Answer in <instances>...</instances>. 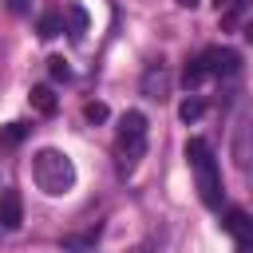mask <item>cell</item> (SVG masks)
I'll use <instances>...</instances> for the list:
<instances>
[{
  "label": "cell",
  "instance_id": "obj_19",
  "mask_svg": "<svg viewBox=\"0 0 253 253\" xmlns=\"http://www.w3.org/2000/svg\"><path fill=\"white\" fill-rule=\"evenodd\" d=\"M213 8H217V12H225V8H233V0H213Z\"/></svg>",
  "mask_w": 253,
  "mask_h": 253
},
{
  "label": "cell",
  "instance_id": "obj_20",
  "mask_svg": "<svg viewBox=\"0 0 253 253\" xmlns=\"http://www.w3.org/2000/svg\"><path fill=\"white\" fill-rule=\"evenodd\" d=\"M241 36H245V40H249V43H253V20H249V24H245V32H241Z\"/></svg>",
  "mask_w": 253,
  "mask_h": 253
},
{
  "label": "cell",
  "instance_id": "obj_18",
  "mask_svg": "<svg viewBox=\"0 0 253 253\" xmlns=\"http://www.w3.org/2000/svg\"><path fill=\"white\" fill-rule=\"evenodd\" d=\"M8 8H12V12H16V16H24V12H28V8H32V0H8Z\"/></svg>",
  "mask_w": 253,
  "mask_h": 253
},
{
  "label": "cell",
  "instance_id": "obj_1",
  "mask_svg": "<svg viewBox=\"0 0 253 253\" xmlns=\"http://www.w3.org/2000/svg\"><path fill=\"white\" fill-rule=\"evenodd\" d=\"M32 178H36V186H40L43 194L59 198V194H67V190L75 186V166H71V158H67L63 150L43 146V150L32 158Z\"/></svg>",
  "mask_w": 253,
  "mask_h": 253
},
{
  "label": "cell",
  "instance_id": "obj_16",
  "mask_svg": "<svg viewBox=\"0 0 253 253\" xmlns=\"http://www.w3.org/2000/svg\"><path fill=\"white\" fill-rule=\"evenodd\" d=\"M107 115H111L107 103H87V107H83V119H87V123H107Z\"/></svg>",
  "mask_w": 253,
  "mask_h": 253
},
{
  "label": "cell",
  "instance_id": "obj_17",
  "mask_svg": "<svg viewBox=\"0 0 253 253\" xmlns=\"http://www.w3.org/2000/svg\"><path fill=\"white\" fill-rule=\"evenodd\" d=\"M47 71H51V79H67V75H71L63 55H51V59H47Z\"/></svg>",
  "mask_w": 253,
  "mask_h": 253
},
{
  "label": "cell",
  "instance_id": "obj_10",
  "mask_svg": "<svg viewBox=\"0 0 253 253\" xmlns=\"http://www.w3.org/2000/svg\"><path fill=\"white\" fill-rule=\"evenodd\" d=\"M142 91H146L150 99H166V71H162V63L146 71V79H142Z\"/></svg>",
  "mask_w": 253,
  "mask_h": 253
},
{
  "label": "cell",
  "instance_id": "obj_4",
  "mask_svg": "<svg viewBox=\"0 0 253 253\" xmlns=\"http://www.w3.org/2000/svg\"><path fill=\"white\" fill-rule=\"evenodd\" d=\"M233 162L241 170L253 166V107H241V115L233 123Z\"/></svg>",
  "mask_w": 253,
  "mask_h": 253
},
{
  "label": "cell",
  "instance_id": "obj_12",
  "mask_svg": "<svg viewBox=\"0 0 253 253\" xmlns=\"http://www.w3.org/2000/svg\"><path fill=\"white\" fill-rule=\"evenodd\" d=\"M202 79H206V67H202V59H190V63L182 67V87H186V91H194Z\"/></svg>",
  "mask_w": 253,
  "mask_h": 253
},
{
  "label": "cell",
  "instance_id": "obj_9",
  "mask_svg": "<svg viewBox=\"0 0 253 253\" xmlns=\"http://www.w3.org/2000/svg\"><path fill=\"white\" fill-rule=\"evenodd\" d=\"M28 99H32V107H36L40 115H55V111H59V99H55V91H51L47 83H36Z\"/></svg>",
  "mask_w": 253,
  "mask_h": 253
},
{
  "label": "cell",
  "instance_id": "obj_14",
  "mask_svg": "<svg viewBox=\"0 0 253 253\" xmlns=\"http://www.w3.org/2000/svg\"><path fill=\"white\" fill-rule=\"evenodd\" d=\"M24 134H28L24 123H8V126L0 130V146H16V142H24Z\"/></svg>",
  "mask_w": 253,
  "mask_h": 253
},
{
  "label": "cell",
  "instance_id": "obj_6",
  "mask_svg": "<svg viewBox=\"0 0 253 253\" xmlns=\"http://www.w3.org/2000/svg\"><path fill=\"white\" fill-rule=\"evenodd\" d=\"M225 233L237 241V253H253V217L245 210H225Z\"/></svg>",
  "mask_w": 253,
  "mask_h": 253
},
{
  "label": "cell",
  "instance_id": "obj_11",
  "mask_svg": "<svg viewBox=\"0 0 253 253\" xmlns=\"http://www.w3.org/2000/svg\"><path fill=\"white\" fill-rule=\"evenodd\" d=\"M202 115H206V103H202V99H194V95H186V99L178 103V119H182V123H198Z\"/></svg>",
  "mask_w": 253,
  "mask_h": 253
},
{
  "label": "cell",
  "instance_id": "obj_21",
  "mask_svg": "<svg viewBox=\"0 0 253 253\" xmlns=\"http://www.w3.org/2000/svg\"><path fill=\"white\" fill-rule=\"evenodd\" d=\"M178 4H182V8H198L202 0H178Z\"/></svg>",
  "mask_w": 253,
  "mask_h": 253
},
{
  "label": "cell",
  "instance_id": "obj_5",
  "mask_svg": "<svg viewBox=\"0 0 253 253\" xmlns=\"http://www.w3.org/2000/svg\"><path fill=\"white\" fill-rule=\"evenodd\" d=\"M202 67H206V75H237L241 71V55L233 51V47H206L202 51Z\"/></svg>",
  "mask_w": 253,
  "mask_h": 253
},
{
  "label": "cell",
  "instance_id": "obj_8",
  "mask_svg": "<svg viewBox=\"0 0 253 253\" xmlns=\"http://www.w3.org/2000/svg\"><path fill=\"white\" fill-rule=\"evenodd\" d=\"M63 20H67V36H71V40H83V32H87V24H91L87 8H83V4H67Z\"/></svg>",
  "mask_w": 253,
  "mask_h": 253
},
{
  "label": "cell",
  "instance_id": "obj_7",
  "mask_svg": "<svg viewBox=\"0 0 253 253\" xmlns=\"http://www.w3.org/2000/svg\"><path fill=\"white\" fill-rule=\"evenodd\" d=\"M0 225L4 229H20L24 225V198H20V190H4L0 194Z\"/></svg>",
  "mask_w": 253,
  "mask_h": 253
},
{
  "label": "cell",
  "instance_id": "obj_2",
  "mask_svg": "<svg viewBox=\"0 0 253 253\" xmlns=\"http://www.w3.org/2000/svg\"><path fill=\"white\" fill-rule=\"evenodd\" d=\"M186 158L198 174V194L210 210H221V174H217V162H213V150L206 138H190L186 142Z\"/></svg>",
  "mask_w": 253,
  "mask_h": 253
},
{
  "label": "cell",
  "instance_id": "obj_22",
  "mask_svg": "<svg viewBox=\"0 0 253 253\" xmlns=\"http://www.w3.org/2000/svg\"><path fill=\"white\" fill-rule=\"evenodd\" d=\"M134 253H146V249H134Z\"/></svg>",
  "mask_w": 253,
  "mask_h": 253
},
{
  "label": "cell",
  "instance_id": "obj_15",
  "mask_svg": "<svg viewBox=\"0 0 253 253\" xmlns=\"http://www.w3.org/2000/svg\"><path fill=\"white\" fill-rule=\"evenodd\" d=\"M95 245V233H87V237H63V249L67 253H87Z\"/></svg>",
  "mask_w": 253,
  "mask_h": 253
},
{
  "label": "cell",
  "instance_id": "obj_3",
  "mask_svg": "<svg viewBox=\"0 0 253 253\" xmlns=\"http://www.w3.org/2000/svg\"><path fill=\"white\" fill-rule=\"evenodd\" d=\"M146 150V115L142 111H126L119 119V154H123V166H134Z\"/></svg>",
  "mask_w": 253,
  "mask_h": 253
},
{
  "label": "cell",
  "instance_id": "obj_13",
  "mask_svg": "<svg viewBox=\"0 0 253 253\" xmlns=\"http://www.w3.org/2000/svg\"><path fill=\"white\" fill-rule=\"evenodd\" d=\"M36 32H40V40H55V36L63 32V20L47 12V16H40V24H36Z\"/></svg>",
  "mask_w": 253,
  "mask_h": 253
}]
</instances>
